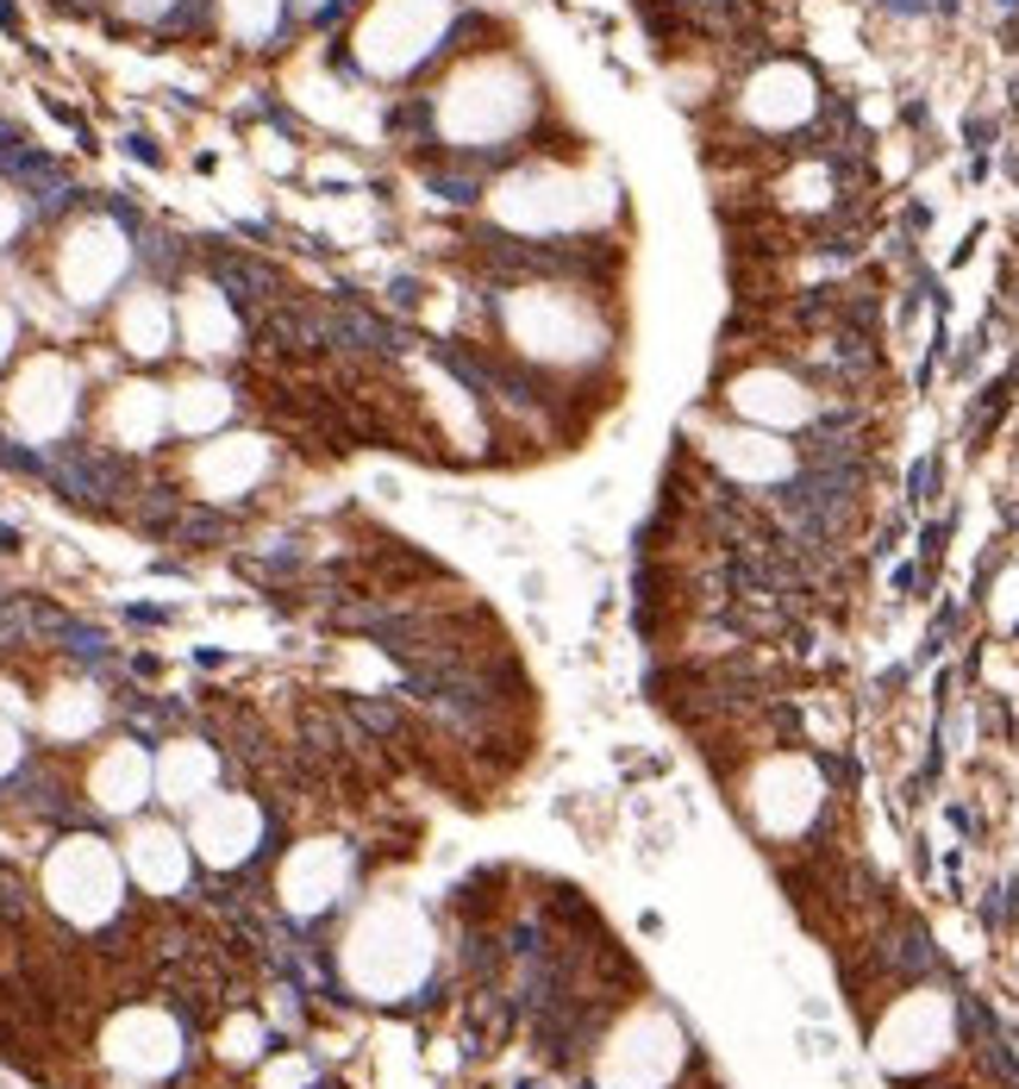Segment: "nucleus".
<instances>
[{
  "instance_id": "f257e3e1",
  "label": "nucleus",
  "mask_w": 1019,
  "mask_h": 1089,
  "mask_svg": "<svg viewBox=\"0 0 1019 1089\" xmlns=\"http://www.w3.org/2000/svg\"><path fill=\"white\" fill-rule=\"evenodd\" d=\"M495 320H500L507 351L520 364H532V370L576 376V370H595L600 357H614V313L576 276L513 282V289L500 294Z\"/></svg>"
},
{
  "instance_id": "f03ea898",
  "label": "nucleus",
  "mask_w": 1019,
  "mask_h": 1089,
  "mask_svg": "<svg viewBox=\"0 0 1019 1089\" xmlns=\"http://www.w3.org/2000/svg\"><path fill=\"white\" fill-rule=\"evenodd\" d=\"M544 114V82L520 51H476L444 76L432 100V126L457 151H507Z\"/></svg>"
},
{
  "instance_id": "7ed1b4c3",
  "label": "nucleus",
  "mask_w": 1019,
  "mask_h": 1089,
  "mask_svg": "<svg viewBox=\"0 0 1019 1089\" xmlns=\"http://www.w3.org/2000/svg\"><path fill=\"white\" fill-rule=\"evenodd\" d=\"M488 219L513 238H582L600 219H614V182L588 170L582 157H520L481 195Z\"/></svg>"
},
{
  "instance_id": "20e7f679",
  "label": "nucleus",
  "mask_w": 1019,
  "mask_h": 1089,
  "mask_svg": "<svg viewBox=\"0 0 1019 1089\" xmlns=\"http://www.w3.org/2000/svg\"><path fill=\"white\" fill-rule=\"evenodd\" d=\"M838 395L820 389V376H807L801 364H782V357H750L719 382V408L745 427L782 432V439H807V432L826 427V413Z\"/></svg>"
},
{
  "instance_id": "39448f33",
  "label": "nucleus",
  "mask_w": 1019,
  "mask_h": 1089,
  "mask_svg": "<svg viewBox=\"0 0 1019 1089\" xmlns=\"http://www.w3.org/2000/svg\"><path fill=\"white\" fill-rule=\"evenodd\" d=\"M826 82L813 76V63L801 57H763L738 88H731V119L750 138H801L826 119Z\"/></svg>"
},
{
  "instance_id": "423d86ee",
  "label": "nucleus",
  "mask_w": 1019,
  "mask_h": 1089,
  "mask_svg": "<svg viewBox=\"0 0 1019 1089\" xmlns=\"http://www.w3.org/2000/svg\"><path fill=\"white\" fill-rule=\"evenodd\" d=\"M682 1065H689V1027L663 1009H638L600 1046V1089H670Z\"/></svg>"
},
{
  "instance_id": "0eeeda50",
  "label": "nucleus",
  "mask_w": 1019,
  "mask_h": 1089,
  "mask_svg": "<svg viewBox=\"0 0 1019 1089\" xmlns=\"http://www.w3.org/2000/svg\"><path fill=\"white\" fill-rule=\"evenodd\" d=\"M701 457H707L731 488L745 495H782V488L801 476V439H782V432H763V427H745V420H713L701 427Z\"/></svg>"
},
{
  "instance_id": "6e6552de",
  "label": "nucleus",
  "mask_w": 1019,
  "mask_h": 1089,
  "mask_svg": "<svg viewBox=\"0 0 1019 1089\" xmlns=\"http://www.w3.org/2000/svg\"><path fill=\"white\" fill-rule=\"evenodd\" d=\"M451 20H457V0H376L369 25L357 32V57L369 69L406 76V69H420L425 57L444 51Z\"/></svg>"
},
{
  "instance_id": "1a4fd4ad",
  "label": "nucleus",
  "mask_w": 1019,
  "mask_h": 1089,
  "mask_svg": "<svg viewBox=\"0 0 1019 1089\" xmlns=\"http://www.w3.org/2000/svg\"><path fill=\"white\" fill-rule=\"evenodd\" d=\"M126 338H132V351H163V313L156 308H138V313H126Z\"/></svg>"
}]
</instances>
